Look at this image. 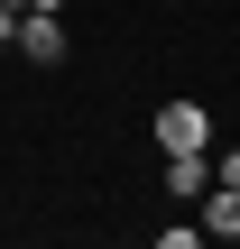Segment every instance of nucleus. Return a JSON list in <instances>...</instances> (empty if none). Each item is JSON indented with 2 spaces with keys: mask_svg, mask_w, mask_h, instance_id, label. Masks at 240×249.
I'll return each instance as SVG.
<instances>
[{
  "mask_svg": "<svg viewBox=\"0 0 240 249\" xmlns=\"http://www.w3.org/2000/svg\"><path fill=\"white\" fill-rule=\"evenodd\" d=\"M203 185H213V157L203 148H166V203H194Z\"/></svg>",
  "mask_w": 240,
  "mask_h": 249,
  "instance_id": "7ed1b4c3",
  "label": "nucleus"
},
{
  "mask_svg": "<svg viewBox=\"0 0 240 249\" xmlns=\"http://www.w3.org/2000/svg\"><path fill=\"white\" fill-rule=\"evenodd\" d=\"M0 46H18V9L9 0H0Z\"/></svg>",
  "mask_w": 240,
  "mask_h": 249,
  "instance_id": "39448f33",
  "label": "nucleus"
},
{
  "mask_svg": "<svg viewBox=\"0 0 240 249\" xmlns=\"http://www.w3.org/2000/svg\"><path fill=\"white\" fill-rule=\"evenodd\" d=\"M148 129H157V148H213V111H203V102H185V92H176V102H157V120H148Z\"/></svg>",
  "mask_w": 240,
  "mask_h": 249,
  "instance_id": "f03ea898",
  "label": "nucleus"
},
{
  "mask_svg": "<svg viewBox=\"0 0 240 249\" xmlns=\"http://www.w3.org/2000/svg\"><path fill=\"white\" fill-rule=\"evenodd\" d=\"M18 55H28V65H65V55H74L65 9H18Z\"/></svg>",
  "mask_w": 240,
  "mask_h": 249,
  "instance_id": "f257e3e1",
  "label": "nucleus"
},
{
  "mask_svg": "<svg viewBox=\"0 0 240 249\" xmlns=\"http://www.w3.org/2000/svg\"><path fill=\"white\" fill-rule=\"evenodd\" d=\"M213 185H240V148H222V157H213Z\"/></svg>",
  "mask_w": 240,
  "mask_h": 249,
  "instance_id": "20e7f679",
  "label": "nucleus"
}]
</instances>
